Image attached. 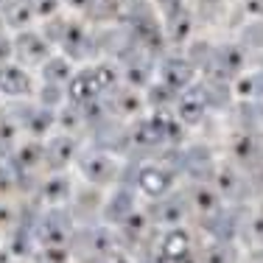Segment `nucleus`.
<instances>
[{"mask_svg":"<svg viewBox=\"0 0 263 263\" xmlns=\"http://www.w3.org/2000/svg\"><path fill=\"white\" fill-rule=\"evenodd\" d=\"M17 48H26L23 53H28L31 59H42V56L48 53L45 40H42V36H36V34H23L20 40H17Z\"/></svg>","mask_w":263,"mask_h":263,"instance_id":"1","label":"nucleus"},{"mask_svg":"<svg viewBox=\"0 0 263 263\" xmlns=\"http://www.w3.org/2000/svg\"><path fill=\"white\" fill-rule=\"evenodd\" d=\"M70 3L76 6V9H87V6H92L96 0H70Z\"/></svg>","mask_w":263,"mask_h":263,"instance_id":"2","label":"nucleus"}]
</instances>
